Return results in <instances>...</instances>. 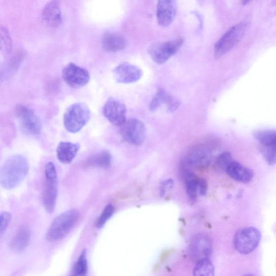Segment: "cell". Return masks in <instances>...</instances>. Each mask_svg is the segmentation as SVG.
<instances>
[{"mask_svg":"<svg viewBox=\"0 0 276 276\" xmlns=\"http://www.w3.org/2000/svg\"><path fill=\"white\" fill-rule=\"evenodd\" d=\"M29 165L27 159L22 155L13 156L6 160L1 170L0 181L6 190L19 186L28 174Z\"/></svg>","mask_w":276,"mask_h":276,"instance_id":"obj_1","label":"cell"},{"mask_svg":"<svg viewBox=\"0 0 276 276\" xmlns=\"http://www.w3.org/2000/svg\"><path fill=\"white\" fill-rule=\"evenodd\" d=\"M79 216V212L76 209H71L61 213L49 227L46 239L49 242H56L66 237L77 224Z\"/></svg>","mask_w":276,"mask_h":276,"instance_id":"obj_2","label":"cell"},{"mask_svg":"<svg viewBox=\"0 0 276 276\" xmlns=\"http://www.w3.org/2000/svg\"><path fill=\"white\" fill-rule=\"evenodd\" d=\"M250 20L246 19L234 25L217 42L214 47V56L217 59L224 56L243 39L250 25Z\"/></svg>","mask_w":276,"mask_h":276,"instance_id":"obj_3","label":"cell"},{"mask_svg":"<svg viewBox=\"0 0 276 276\" xmlns=\"http://www.w3.org/2000/svg\"><path fill=\"white\" fill-rule=\"evenodd\" d=\"M44 181L43 191V203L47 212L54 211L57 198L58 182L56 168L52 162L48 163L44 168Z\"/></svg>","mask_w":276,"mask_h":276,"instance_id":"obj_4","label":"cell"},{"mask_svg":"<svg viewBox=\"0 0 276 276\" xmlns=\"http://www.w3.org/2000/svg\"><path fill=\"white\" fill-rule=\"evenodd\" d=\"M90 118V111L83 103H75L69 107L64 115L66 129L70 133L81 131Z\"/></svg>","mask_w":276,"mask_h":276,"instance_id":"obj_5","label":"cell"},{"mask_svg":"<svg viewBox=\"0 0 276 276\" xmlns=\"http://www.w3.org/2000/svg\"><path fill=\"white\" fill-rule=\"evenodd\" d=\"M261 239L259 230L254 227H246L239 230L234 238V245L240 254L247 255L254 252Z\"/></svg>","mask_w":276,"mask_h":276,"instance_id":"obj_6","label":"cell"},{"mask_svg":"<svg viewBox=\"0 0 276 276\" xmlns=\"http://www.w3.org/2000/svg\"><path fill=\"white\" fill-rule=\"evenodd\" d=\"M15 114L25 135L37 137L42 132V124L37 114L23 105L16 106Z\"/></svg>","mask_w":276,"mask_h":276,"instance_id":"obj_7","label":"cell"},{"mask_svg":"<svg viewBox=\"0 0 276 276\" xmlns=\"http://www.w3.org/2000/svg\"><path fill=\"white\" fill-rule=\"evenodd\" d=\"M183 43V40L181 38L157 43L149 47L148 53L156 63L162 65L175 54L182 46Z\"/></svg>","mask_w":276,"mask_h":276,"instance_id":"obj_8","label":"cell"},{"mask_svg":"<svg viewBox=\"0 0 276 276\" xmlns=\"http://www.w3.org/2000/svg\"><path fill=\"white\" fill-rule=\"evenodd\" d=\"M121 136L128 143L140 145L146 137V128L143 122L137 119L127 120L121 127Z\"/></svg>","mask_w":276,"mask_h":276,"instance_id":"obj_9","label":"cell"},{"mask_svg":"<svg viewBox=\"0 0 276 276\" xmlns=\"http://www.w3.org/2000/svg\"><path fill=\"white\" fill-rule=\"evenodd\" d=\"M209 149L204 146L193 148L183 159L182 166L185 170L190 168H200L207 166L211 161Z\"/></svg>","mask_w":276,"mask_h":276,"instance_id":"obj_10","label":"cell"},{"mask_svg":"<svg viewBox=\"0 0 276 276\" xmlns=\"http://www.w3.org/2000/svg\"><path fill=\"white\" fill-rule=\"evenodd\" d=\"M62 76L65 82L74 88L83 87L90 80V76L88 71L74 64H70L65 67Z\"/></svg>","mask_w":276,"mask_h":276,"instance_id":"obj_11","label":"cell"},{"mask_svg":"<svg viewBox=\"0 0 276 276\" xmlns=\"http://www.w3.org/2000/svg\"><path fill=\"white\" fill-rule=\"evenodd\" d=\"M103 111L105 117L114 126L121 127L127 120L126 106L112 98L105 103Z\"/></svg>","mask_w":276,"mask_h":276,"instance_id":"obj_12","label":"cell"},{"mask_svg":"<svg viewBox=\"0 0 276 276\" xmlns=\"http://www.w3.org/2000/svg\"><path fill=\"white\" fill-rule=\"evenodd\" d=\"M212 252V243L208 236L200 234L194 237L191 242L189 254L196 262L209 259Z\"/></svg>","mask_w":276,"mask_h":276,"instance_id":"obj_13","label":"cell"},{"mask_svg":"<svg viewBox=\"0 0 276 276\" xmlns=\"http://www.w3.org/2000/svg\"><path fill=\"white\" fill-rule=\"evenodd\" d=\"M113 74L116 82L129 84L139 81L143 73L139 68L135 65L122 63L113 69Z\"/></svg>","mask_w":276,"mask_h":276,"instance_id":"obj_14","label":"cell"},{"mask_svg":"<svg viewBox=\"0 0 276 276\" xmlns=\"http://www.w3.org/2000/svg\"><path fill=\"white\" fill-rule=\"evenodd\" d=\"M177 10V0H158L157 17L159 24L165 27L171 24Z\"/></svg>","mask_w":276,"mask_h":276,"instance_id":"obj_15","label":"cell"},{"mask_svg":"<svg viewBox=\"0 0 276 276\" xmlns=\"http://www.w3.org/2000/svg\"><path fill=\"white\" fill-rule=\"evenodd\" d=\"M42 19L49 27L55 28L62 21L61 8L58 0H52L43 8Z\"/></svg>","mask_w":276,"mask_h":276,"instance_id":"obj_16","label":"cell"},{"mask_svg":"<svg viewBox=\"0 0 276 276\" xmlns=\"http://www.w3.org/2000/svg\"><path fill=\"white\" fill-rule=\"evenodd\" d=\"M166 105L168 110L174 112L179 108L180 102L164 89H159L149 104V109L154 111L162 105Z\"/></svg>","mask_w":276,"mask_h":276,"instance_id":"obj_17","label":"cell"},{"mask_svg":"<svg viewBox=\"0 0 276 276\" xmlns=\"http://www.w3.org/2000/svg\"><path fill=\"white\" fill-rule=\"evenodd\" d=\"M81 145L68 141H62L56 149L57 157L59 161L64 164L73 162L77 156Z\"/></svg>","mask_w":276,"mask_h":276,"instance_id":"obj_18","label":"cell"},{"mask_svg":"<svg viewBox=\"0 0 276 276\" xmlns=\"http://www.w3.org/2000/svg\"><path fill=\"white\" fill-rule=\"evenodd\" d=\"M225 171L233 179L243 183L250 182L254 177V172L251 169L236 162H231Z\"/></svg>","mask_w":276,"mask_h":276,"instance_id":"obj_19","label":"cell"},{"mask_svg":"<svg viewBox=\"0 0 276 276\" xmlns=\"http://www.w3.org/2000/svg\"><path fill=\"white\" fill-rule=\"evenodd\" d=\"M30 231L28 227H21L13 237L10 244L11 250L16 253H21L29 244Z\"/></svg>","mask_w":276,"mask_h":276,"instance_id":"obj_20","label":"cell"},{"mask_svg":"<svg viewBox=\"0 0 276 276\" xmlns=\"http://www.w3.org/2000/svg\"><path fill=\"white\" fill-rule=\"evenodd\" d=\"M102 44L105 51L117 52L126 48L127 41L120 35L108 33L104 36Z\"/></svg>","mask_w":276,"mask_h":276,"instance_id":"obj_21","label":"cell"},{"mask_svg":"<svg viewBox=\"0 0 276 276\" xmlns=\"http://www.w3.org/2000/svg\"><path fill=\"white\" fill-rule=\"evenodd\" d=\"M112 156L108 150H103L92 156L87 160L85 166L87 167H98L108 169L111 167Z\"/></svg>","mask_w":276,"mask_h":276,"instance_id":"obj_22","label":"cell"},{"mask_svg":"<svg viewBox=\"0 0 276 276\" xmlns=\"http://www.w3.org/2000/svg\"><path fill=\"white\" fill-rule=\"evenodd\" d=\"M183 175L187 194L191 199L194 200L197 198L199 192V180L190 170H185Z\"/></svg>","mask_w":276,"mask_h":276,"instance_id":"obj_23","label":"cell"},{"mask_svg":"<svg viewBox=\"0 0 276 276\" xmlns=\"http://www.w3.org/2000/svg\"><path fill=\"white\" fill-rule=\"evenodd\" d=\"M253 136L262 145H276V130H257L253 132Z\"/></svg>","mask_w":276,"mask_h":276,"instance_id":"obj_24","label":"cell"},{"mask_svg":"<svg viewBox=\"0 0 276 276\" xmlns=\"http://www.w3.org/2000/svg\"><path fill=\"white\" fill-rule=\"evenodd\" d=\"M214 272V266L209 259L198 262L193 271L194 275L197 276H212Z\"/></svg>","mask_w":276,"mask_h":276,"instance_id":"obj_25","label":"cell"},{"mask_svg":"<svg viewBox=\"0 0 276 276\" xmlns=\"http://www.w3.org/2000/svg\"><path fill=\"white\" fill-rule=\"evenodd\" d=\"M87 270L88 264L86 250L83 249L73 267L72 274L74 275L84 276L87 274Z\"/></svg>","mask_w":276,"mask_h":276,"instance_id":"obj_26","label":"cell"},{"mask_svg":"<svg viewBox=\"0 0 276 276\" xmlns=\"http://www.w3.org/2000/svg\"><path fill=\"white\" fill-rule=\"evenodd\" d=\"M114 207L112 204H109L103 210L101 216L96 222L95 227L98 229H101L104 226L113 216L114 213Z\"/></svg>","mask_w":276,"mask_h":276,"instance_id":"obj_27","label":"cell"},{"mask_svg":"<svg viewBox=\"0 0 276 276\" xmlns=\"http://www.w3.org/2000/svg\"><path fill=\"white\" fill-rule=\"evenodd\" d=\"M260 149L267 163L270 166L276 164V148L273 146L262 145Z\"/></svg>","mask_w":276,"mask_h":276,"instance_id":"obj_28","label":"cell"},{"mask_svg":"<svg viewBox=\"0 0 276 276\" xmlns=\"http://www.w3.org/2000/svg\"><path fill=\"white\" fill-rule=\"evenodd\" d=\"M12 42L10 34L7 29L2 28L1 30V49L5 53L11 52Z\"/></svg>","mask_w":276,"mask_h":276,"instance_id":"obj_29","label":"cell"},{"mask_svg":"<svg viewBox=\"0 0 276 276\" xmlns=\"http://www.w3.org/2000/svg\"><path fill=\"white\" fill-rule=\"evenodd\" d=\"M233 162L232 157L230 153L225 152L220 154L217 159V166L222 170H226L228 165Z\"/></svg>","mask_w":276,"mask_h":276,"instance_id":"obj_30","label":"cell"},{"mask_svg":"<svg viewBox=\"0 0 276 276\" xmlns=\"http://www.w3.org/2000/svg\"><path fill=\"white\" fill-rule=\"evenodd\" d=\"M12 216L10 213L4 211L0 215V236L3 237L5 234L9 224L10 223Z\"/></svg>","mask_w":276,"mask_h":276,"instance_id":"obj_31","label":"cell"},{"mask_svg":"<svg viewBox=\"0 0 276 276\" xmlns=\"http://www.w3.org/2000/svg\"><path fill=\"white\" fill-rule=\"evenodd\" d=\"M173 181L171 179H168L164 181L160 186V195L164 197L166 194L170 192L173 188Z\"/></svg>","mask_w":276,"mask_h":276,"instance_id":"obj_32","label":"cell"},{"mask_svg":"<svg viewBox=\"0 0 276 276\" xmlns=\"http://www.w3.org/2000/svg\"><path fill=\"white\" fill-rule=\"evenodd\" d=\"M208 185L204 179L199 180V192L201 195H205L207 192Z\"/></svg>","mask_w":276,"mask_h":276,"instance_id":"obj_33","label":"cell"},{"mask_svg":"<svg viewBox=\"0 0 276 276\" xmlns=\"http://www.w3.org/2000/svg\"><path fill=\"white\" fill-rule=\"evenodd\" d=\"M252 0H243L242 5L244 6L247 5L249 3H250Z\"/></svg>","mask_w":276,"mask_h":276,"instance_id":"obj_34","label":"cell"}]
</instances>
